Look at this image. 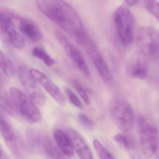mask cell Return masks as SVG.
<instances>
[{
  "instance_id": "cell-27",
  "label": "cell",
  "mask_w": 159,
  "mask_h": 159,
  "mask_svg": "<svg viewBox=\"0 0 159 159\" xmlns=\"http://www.w3.org/2000/svg\"><path fill=\"white\" fill-rule=\"evenodd\" d=\"M139 0H125L126 3L130 7L134 6L138 2Z\"/></svg>"
},
{
  "instance_id": "cell-12",
  "label": "cell",
  "mask_w": 159,
  "mask_h": 159,
  "mask_svg": "<svg viewBox=\"0 0 159 159\" xmlns=\"http://www.w3.org/2000/svg\"><path fill=\"white\" fill-rule=\"evenodd\" d=\"M67 134L75 151L82 159H93V153L82 137L75 130L70 129Z\"/></svg>"
},
{
  "instance_id": "cell-14",
  "label": "cell",
  "mask_w": 159,
  "mask_h": 159,
  "mask_svg": "<svg viewBox=\"0 0 159 159\" xmlns=\"http://www.w3.org/2000/svg\"><path fill=\"white\" fill-rule=\"evenodd\" d=\"M19 21V30L25 37L33 42H38L42 40L43 35L35 23L26 18H21Z\"/></svg>"
},
{
  "instance_id": "cell-21",
  "label": "cell",
  "mask_w": 159,
  "mask_h": 159,
  "mask_svg": "<svg viewBox=\"0 0 159 159\" xmlns=\"http://www.w3.org/2000/svg\"><path fill=\"white\" fill-rule=\"evenodd\" d=\"M113 139L120 145L128 150L135 149L136 143L133 138L127 135L119 134L113 137Z\"/></svg>"
},
{
  "instance_id": "cell-26",
  "label": "cell",
  "mask_w": 159,
  "mask_h": 159,
  "mask_svg": "<svg viewBox=\"0 0 159 159\" xmlns=\"http://www.w3.org/2000/svg\"><path fill=\"white\" fill-rule=\"evenodd\" d=\"M78 119L81 124L86 129H92L93 127V123L88 116L84 113H79L78 115Z\"/></svg>"
},
{
  "instance_id": "cell-5",
  "label": "cell",
  "mask_w": 159,
  "mask_h": 159,
  "mask_svg": "<svg viewBox=\"0 0 159 159\" xmlns=\"http://www.w3.org/2000/svg\"><path fill=\"white\" fill-rule=\"evenodd\" d=\"M111 110L114 122L120 130L127 132L132 129L134 124L135 114L129 102L122 99L115 100Z\"/></svg>"
},
{
  "instance_id": "cell-3",
  "label": "cell",
  "mask_w": 159,
  "mask_h": 159,
  "mask_svg": "<svg viewBox=\"0 0 159 159\" xmlns=\"http://www.w3.org/2000/svg\"><path fill=\"white\" fill-rule=\"evenodd\" d=\"M114 22L119 39L123 46L131 44L134 40V19L132 12L125 5L119 6L115 11Z\"/></svg>"
},
{
  "instance_id": "cell-25",
  "label": "cell",
  "mask_w": 159,
  "mask_h": 159,
  "mask_svg": "<svg viewBox=\"0 0 159 159\" xmlns=\"http://www.w3.org/2000/svg\"><path fill=\"white\" fill-rule=\"evenodd\" d=\"M66 94L67 95L69 99L71 102V104L81 109H83V105L81 101L70 89H69L68 88H66Z\"/></svg>"
},
{
  "instance_id": "cell-16",
  "label": "cell",
  "mask_w": 159,
  "mask_h": 159,
  "mask_svg": "<svg viewBox=\"0 0 159 159\" xmlns=\"http://www.w3.org/2000/svg\"><path fill=\"white\" fill-rule=\"evenodd\" d=\"M54 138L60 150L67 157L74 155L73 147L67 134L61 129H57L54 133Z\"/></svg>"
},
{
  "instance_id": "cell-8",
  "label": "cell",
  "mask_w": 159,
  "mask_h": 159,
  "mask_svg": "<svg viewBox=\"0 0 159 159\" xmlns=\"http://www.w3.org/2000/svg\"><path fill=\"white\" fill-rule=\"evenodd\" d=\"M20 83L30 97L37 104L43 105L46 102V97L39 84L31 76L30 70L25 66H21L17 70Z\"/></svg>"
},
{
  "instance_id": "cell-9",
  "label": "cell",
  "mask_w": 159,
  "mask_h": 159,
  "mask_svg": "<svg viewBox=\"0 0 159 159\" xmlns=\"http://www.w3.org/2000/svg\"><path fill=\"white\" fill-rule=\"evenodd\" d=\"M137 43L145 54L152 56L156 54L159 48L158 30L151 26L142 27L137 35Z\"/></svg>"
},
{
  "instance_id": "cell-29",
  "label": "cell",
  "mask_w": 159,
  "mask_h": 159,
  "mask_svg": "<svg viewBox=\"0 0 159 159\" xmlns=\"http://www.w3.org/2000/svg\"><path fill=\"white\" fill-rule=\"evenodd\" d=\"M158 33H159V30H158Z\"/></svg>"
},
{
  "instance_id": "cell-10",
  "label": "cell",
  "mask_w": 159,
  "mask_h": 159,
  "mask_svg": "<svg viewBox=\"0 0 159 159\" xmlns=\"http://www.w3.org/2000/svg\"><path fill=\"white\" fill-rule=\"evenodd\" d=\"M30 71L31 76L58 104L63 107L66 105V98L63 93L50 77L37 69H31Z\"/></svg>"
},
{
  "instance_id": "cell-22",
  "label": "cell",
  "mask_w": 159,
  "mask_h": 159,
  "mask_svg": "<svg viewBox=\"0 0 159 159\" xmlns=\"http://www.w3.org/2000/svg\"><path fill=\"white\" fill-rule=\"evenodd\" d=\"M93 145L98 157L100 159H114L113 155L102 145L99 140L98 139H94L93 142Z\"/></svg>"
},
{
  "instance_id": "cell-1",
  "label": "cell",
  "mask_w": 159,
  "mask_h": 159,
  "mask_svg": "<svg viewBox=\"0 0 159 159\" xmlns=\"http://www.w3.org/2000/svg\"><path fill=\"white\" fill-rule=\"evenodd\" d=\"M36 4L44 16L77 43L88 33L78 12L65 0H36Z\"/></svg>"
},
{
  "instance_id": "cell-23",
  "label": "cell",
  "mask_w": 159,
  "mask_h": 159,
  "mask_svg": "<svg viewBox=\"0 0 159 159\" xmlns=\"http://www.w3.org/2000/svg\"><path fill=\"white\" fill-rule=\"evenodd\" d=\"M144 5L147 11L159 23V2L158 0H144Z\"/></svg>"
},
{
  "instance_id": "cell-7",
  "label": "cell",
  "mask_w": 159,
  "mask_h": 159,
  "mask_svg": "<svg viewBox=\"0 0 159 159\" xmlns=\"http://www.w3.org/2000/svg\"><path fill=\"white\" fill-rule=\"evenodd\" d=\"M14 19L9 11H1L0 14L1 32L14 47L16 49H22L25 47V42L23 36L16 29Z\"/></svg>"
},
{
  "instance_id": "cell-20",
  "label": "cell",
  "mask_w": 159,
  "mask_h": 159,
  "mask_svg": "<svg viewBox=\"0 0 159 159\" xmlns=\"http://www.w3.org/2000/svg\"><path fill=\"white\" fill-rule=\"evenodd\" d=\"M32 54L33 56L42 60L47 66H52L55 63L54 59L45 51V50L41 47H36L33 48Z\"/></svg>"
},
{
  "instance_id": "cell-6",
  "label": "cell",
  "mask_w": 159,
  "mask_h": 159,
  "mask_svg": "<svg viewBox=\"0 0 159 159\" xmlns=\"http://www.w3.org/2000/svg\"><path fill=\"white\" fill-rule=\"evenodd\" d=\"M54 35L57 40L61 44L69 57L77 66L84 76L89 80H92L91 71L80 51L62 31L56 30L55 31Z\"/></svg>"
},
{
  "instance_id": "cell-13",
  "label": "cell",
  "mask_w": 159,
  "mask_h": 159,
  "mask_svg": "<svg viewBox=\"0 0 159 159\" xmlns=\"http://www.w3.org/2000/svg\"><path fill=\"white\" fill-rule=\"evenodd\" d=\"M0 128L2 135L5 142L8 144L10 148H11V150L15 154L19 155L21 152L19 151L20 145L18 144L17 136L9 123L2 113L0 118Z\"/></svg>"
},
{
  "instance_id": "cell-2",
  "label": "cell",
  "mask_w": 159,
  "mask_h": 159,
  "mask_svg": "<svg viewBox=\"0 0 159 159\" xmlns=\"http://www.w3.org/2000/svg\"><path fill=\"white\" fill-rule=\"evenodd\" d=\"M10 94L16 112L24 119L32 123L40 121L41 113L29 96L16 87L10 89Z\"/></svg>"
},
{
  "instance_id": "cell-11",
  "label": "cell",
  "mask_w": 159,
  "mask_h": 159,
  "mask_svg": "<svg viewBox=\"0 0 159 159\" xmlns=\"http://www.w3.org/2000/svg\"><path fill=\"white\" fill-rule=\"evenodd\" d=\"M91 57L98 72L101 78L106 82H109L112 79V76L109 68L104 58L99 54L95 44H92L85 49Z\"/></svg>"
},
{
  "instance_id": "cell-17",
  "label": "cell",
  "mask_w": 159,
  "mask_h": 159,
  "mask_svg": "<svg viewBox=\"0 0 159 159\" xmlns=\"http://www.w3.org/2000/svg\"><path fill=\"white\" fill-rule=\"evenodd\" d=\"M127 70L129 76L134 79L144 80L148 75L147 67L140 62H137L132 64Z\"/></svg>"
},
{
  "instance_id": "cell-28",
  "label": "cell",
  "mask_w": 159,
  "mask_h": 159,
  "mask_svg": "<svg viewBox=\"0 0 159 159\" xmlns=\"http://www.w3.org/2000/svg\"><path fill=\"white\" fill-rule=\"evenodd\" d=\"M1 159H8V157L7 155L5 154V152H3V150H2V148H1Z\"/></svg>"
},
{
  "instance_id": "cell-24",
  "label": "cell",
  "mask_w": 159,
  "mask_h": 159,
  "mask_svg": "<svg viewBox=\"0 0 159 159\" xmlns=\"http://www.w3.org/2000/svg\"><path fill=\"white\" fill-rule=\"evenodd\" d=\"M72 85L76 91L78 92L80 96L82 98L84 102L86 105L88 106L90 104V99H89L87 92H86L83 86L79 82L76 80L73 81L72 82Z\"/></svg>"
},
{
  "instance_id": "cell-18",
  "label": "cell",
  "mask_w": 159,
  "mask_h": 159,
  "mask_svg": "<svg viewBox=\"0 0 159 159\" xmlns=\"http://www.w3.org/2000/svg\"><path fill=\"white\" fill-rule=\"evenodd\" d=\"M0 104L2 111L7 115L14 116L17 112L10 94L5 92L2 93Z\"/></svg>"
},
{
  "instance_id": "cell-19",
  "label": "cell",
  "mask_w": 159,
  "mask_h": 159,
  "mask_svg": "<svg viewBox=\"0 0 159 159\" xmlns=\"http://www.w3.org/2000/svg\"><path fill=\"white\" fill-rule=\"evenodd\" d=\"M0 66L2 70L7 77H12L15 74L14 65L2 50L0 51Z\"/></svg>"
},
{
  "instance_id": "cell-15",
  "label": "cell",
  "mask_w": 159,
  "mask_h": 159,
  "mask_svg": "<svg viewBox=\"0 0 159 159\" xmlns=\"http://www.w3.org/2000/svg\"><path fill=\"white\" fill-rule=\"evenodd\" d=\"M36 136V140H32L36 142L35 145L39 146V148L42 150L47 156L53 158H62V153L57 149V148L54 145L50 138L46 136H43L38 138Z\"/></svg>"
},
{
  "instance_id": "cell-4",
  "label": "cell",
  "mask_w": 159,
  "mask_h": 159,
  "mask_svg": "<svg viewBox=\"0 0 159 159\" xmlns=\"http://www.w3.org/2000/svg\"><path fill=\"white\" fill-rule=\"evenodd\" d=\"M141 150L146 157L151 158L157 153L159 147V132L157 127L146 118L138 120Z\"/></svg>"
}]
</instances>
